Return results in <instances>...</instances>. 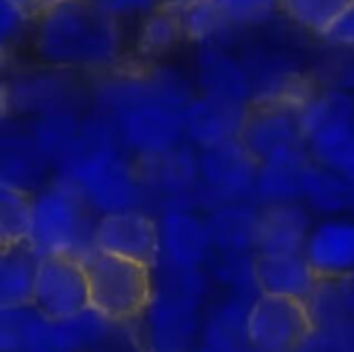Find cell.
Instances as JSON below:
<instances>
[{
  "label": "cell",
  "mask_w": 354,
  "mask_h": 352,
  "mask_svg": "<svg viewBox=\"0 0 354 352\" xmlns=\"http://www.w3.org/2000/svg\"><path fill=\"white\" fill-rule=\"evenodd\" d=\"M33 48L54 68L112 71L122 50L118 17L95 0H50L33 15Z\"/></svg>",
  "instance_id": "1"
},
{
  "label": "cell",
  "mask_w": 354,
  "mask_h": 352,
  "mask_svg": "<svg viewBox=\"0 0 354 352\" xmlns=\"http://www.w3.org/2000/svg\"><path fill=\"white\" fill-rule=\"evenodd\" d=\"M66 183L110 214L129 212L137 197V172L114 149L104 122L83 124L81 137L64 158Z\"/></svg>",
  "instance_id": "2"
},
{
  "label": "cell",
  "mask_w": 354,
  "mask_h": 352,
  "mask_svg": "<svg viewBox=\"0 0 354 352\" xmlns=\"http://www.w3.org/2000/svg\"><path fill=\"white\" fill-rule=\"evenodd\" d=\"M89 278V307L104 322H139L153 305L151 268L95 249L83 255Z\"/></svg>",
  "instance_id": "3"
},
{
  "label": "cell",
  "mask_w": 354,
  "mask_h": 352,
  "mask_svg": "<svg viewBox=\"0 0 354 352\" xmlns=\"http://www.w3.org/2000/svg\"><path fill=\"white\" fill-rule=\"evenodd\" d=\"M315 334L309 301L284 295H261L245 317V336L259 352H299Z\"/></svg>",
  "instance_id": "4"
},
{
  "label": "cell",
  "mask_w": 354,
  "mask_h": 352,
  "mask_svg": "<svg viewBox=\"0 0 354 352\" xmlns=\"http://www.w3.org/2000/svg\"><path fill=\"white\" fill-rule=\"evenodd\" d=\"M33 309L50 324L68 322L91 311L89 278L81 253L54 251L39 255Z\"/></svg>",
  "instance_id": "5"
},
{
  "label": "cell",
  "mask_w": 354,
  "mask_h": 352,
  "mask_svg": "<svg viewBox=\"0 0 354 352\" xmlns=\"http://www.w3.org/2000/svg\"><path fill=\"white\" fill-rule=\"evenodd\" d=\"M239 141L249 149L259 166L282 154L303 149L307 137L301 120V108L282 102H253L247 108Z\"/></svg>",
  "instance_id": "6"
},
{
  "label": "cell",
  "mask_w": 354,
  "mask_h": 352,
  "mask_svg": "<svg viewBox=\"0 0 354 352\" xmlns=\"http://www.w3.org/2000/svg\"><path fill=\"white\" fill-rule=\"evenodd\" d=\"M116 122L124 143L139 151V156L170 151L178 147L180 139L187 135L185 108L156 98L137 104Z\"/></svg>",
  "instance_id": "7"
},
{
  "label": "cell",
  "mask_w": 354,
  "mask_h": 352,
  "mask_svg": "<svg viewBox=\"0 0 354 352\" xmlns=\"http://www.w3.org/2000/svg\"><path fill=\"white\" fill-rule=\"evenodd\" d=\"M83 228V207L79 191L64 183L35 201L31 241L41 255L54 251H75Z\"/></svg>",
  "instance_id": "8"
},
{
  "label": "cell",
  "mask_w": 354,
  "mask_h": 352,
  "mask_svg": "<svg viewBox=\"0 0 354 352\" xmlns=\"http://www.w3.org/2000/svg\"><path fill=\"white\" fill-rule=\"evenodd\" d=\"M95 249L153 268L160 255V232L151 218L137 212L104 216L95 228Z\"/></svg>",
  "instance_id": "9"
},
{
  "label": "cell",
  "mask_w": 354,
  "mask_h": 352,
  "mask_svg": "<svg viewBox=\"0 0 354 352\" xmlns=\"http://www.w3.org/2000/svg\"><path fill=\"white\" fill-rule=\"evenodd\" d=\"M73 73L44 64V68L27 71L4 85V104L15 110L48 114L54 110H68L66 104L73 95Z\"/></svg>",
  "instance_id": "10"
},
{
  "label": "cell",
  "mask_w": 354,
  "mask_h": 352,
  "mask_svg": "<svg viewBox=\"0 0 354 352\" xmlns=\"http://www.w3.org/2000/svg\"><path fill=\"white\" fill-rule=\"evenodd\" d=\"M251 276L263 295H284L309 301L322 280L301 253H259L251 261Z\"/></svg>",
  "instance_id": "11"
},
{
  "label": "cell",
  "mask_w": 354,
  "mask_h": 352,
  "mask_svg": "<svg viewBox=\"0 0 354 352\" xmlns=\"http://www.w3.org/2000/svg\"><path fill=\"white\" fill-rule=\"evenodd\" d=\"M197 77L203 95L249 108L253 104V83L245 62H239L222 48L209 44L197 56Z\"/></svg>",
  "instance_id": "12"
},
{
  "label": "cell",
  "mask_w": 354,
  "mask_h": 352,
  "mask_svg": "<svg viewBox=\"0 0 354 352\" xmlns=\"http://www.w3.org/2000/svg\"><path fill=\"white\" fill-rule=\"evenodd\" d=\"M247 108L222 102L212 95L193 98L185 108L187 135L203 149L241 137Z\"/></svg>",
  "instance_id": "13"
},
{
  "label": "cell",
  "mask_w": 354,
  "mask_h": 352,
  "mask_svg": "<svg viewBox=\"0 0 354 352\" xmlns=\"http://www.w3.org/2000/svg\"><path fill=\"white\" fill-rule=\"evenodd\" d=\"M199 168L205 180L220 193H245L257 185L259 164L249 154V149L239 141H228L216 147L203 149L199 158Z\"/></svg>",
  "instance_id": "14"
},
{
  "label": "cell",
  "mask_w": 354,
  "mask_h": 352,
  "mask_svg": "<svg viewBox=\"0 0 354 352\" xmlns=\"http://www.w3.org/2000/svg\"><path fill=\"white\" fill-rule=\"evenodd\" d=\"M37 247L31 239L4 245L0 266V303L8 309L33 307L35 280H37Z\"/></svg>",
  "instance_id": "15"
},
{
  "label": "cell",
  "mask_w": 354,
  "mask_h": 352,
  "mask_svg": "<svg viewBox=\"0 0 354 352\" xmlns=\"http://www.w3.org/2000/svg\"><path fill=\"white\" fill-rule=\"evenodd\" d=\"M307 259L322 282L348 276L354 272V224L322 226L307 245Z\"/></svg>",
  "instance_id": "16"
},
{
  "label": "cell",
  "mask_w": 354,
  "mask_h": 352,
  "mask_svg": "<svg viewBox=\"0 0 354 352\" xmlns=\"http://www.w3.org/2000/svg\"><path fill=\"white\" fill-rule=\"evenodd\" d=\"M183 39H187V35L178 2L166 0L143 15L137 29L135 48L143 60H160L172 54L183 44Z\"/></svg>",
  "instance_id": "17"
},
{
  "label": "cell",
  "mask_w": 354,
  "mask_h": 352,
  "mask_svg": "<svg viewBox=\"0 0 354 352\" xmlns=\"http://www.w3.org/2000/svg\"><path fill=\"white\" fill-rule=\"evenodd\" d=\"M307 216L288 203L270 205L257 220V237L261 253H301L307 241Z\"/></svg>",
  "instance_id": "18"
},
{
  "label": "cell",
  "mask_w": 354,
  "mask_h": 352,
  "mask_svg": "<svg viewBox=\"0 0 354 352\" xmlns=\"http://www.w3.org/2000/svg\"><path fill=\"white\" fill-rule=\"evenodd\" d=\"M309 168H311V164L305 156V149H295V151L282 154V156L266 162L259 168L257 187L263 197L284 203L286 199L297 197L299 193H305Z\"/></svg>",
  "instance_id": "19"
},
{
  "label": "cell",
  "mask_w": 354,
  "mask_h": 352,
  "mask_svg": "<svg viewBox=\"0 0 354 352\" xmlns=\"http://www.w3.org/2000/svg\"><path fill=\"white\" fill-rule=\"evenodd\" d=\"M137 176L156 183L162 189H185L201 172L199 160L191 151L174 147L156 156H141L139 166L135 168Z\"/></svg>",
  "instance_id": "20"
},
{
  "label": "cell",
  "mask_w": 354,
  "mask_h": 352,
  "mask_svg": "<svg viewBox=\"0 0 354 352\" xmlns=\"http://www.w3.org/2000/svg\"><path fill=\"white\" fill-rule=\"evenodd\" d=\"M35 197L29 189L2 183L0 193V245L31 239L35 218Z\"/></svg>",
  "instance_id": "21"
},
{
  "label": "cell",
  "mask_w": 354,
  "mask_h": 352,
  "mask_svg": "<svg viewBox=\"0 0 354 352\" xmlns=\"http://www.w3.org/2000/svg\"><path fill=\"white\" fill-rule=\"evenodd\" d=\"M83 124L71 110H54L39 114L31 133V141L41 156L66 158L81 137Z\"/></svg>",
  "instance_id": "22"
},
{
  "label": "cell",
  "mask_w": 354,
  "mask_h": 352,
  "mask_svg": "<svg viewBox=\"0 0 354 352\" xmlns=\"http://www.w3.org/2000/svg\"><path fill=\"white\" fill-rule=\"evenodd\" d=\"M178 8L189 41L209 46L232 25L220 0H183Z\"/></svg>",
  "instance_id": "23"
},
{
  "label": "cell",
  "mask_w": 354,
  "mask_h": 352,
  "mask_svg": "<svg viewBox=\"0 0 354 352\" xmlns=\"http://www.w3.org/2000/svg\"><path fill=\"white\" fill-rule=\"evenodd\" d=\"M284 15L309 33L326 37L354 6V0H280Z\"/></svg>",
  "instance_id": "24"
},
{
  "label": "cell",
  "mask_w": 354,
  "mask_h": 352,
  "mask_svg": "<svg viewBox=\"0 0 354 352\" xmlns=\"http://www.w3.org/2000/svg\"><path fill=\"white\" fill-rule=\"evenodd\" d=\"M166 245L178 266H193L201 259L207 234L197 220L185 214H172L166 222Z\"/></svg>",
  "instance_id": "25"
},
{
  "label": "cell",
  "mask_w": 354,
  "mask_h": 352,
  "mask_svg": "<svg viewBox=\"0 0 354 352\" xmlns=\"http://www.w3.org/2000/svg\"><path fill=\"white\" fill-rule=\"evenodd\" d=\"M338 174L340 172H336V170L330 172V170H322V168L311 166L307 172L305 193L326 210L342 207L348 199L353 185L348 180L344 183Z\"/></svg>",
  "instance_id": "26"
},
{
  "label": "cell",
  "mask_w": 354,
  "mask_h": 352,
  "mask_svg": "<svg viewBox=\"0 0 354 352\" xmlns=\"http://www.w3.org/2000/svg\"><path fill=\"white\" fill-rule=\"evenodd\" d=\"M33 12H29L27 8L10 2V0H2L0 6V35H2V46L4 50H8V44L19 39L29 25Z\"/></svg>",
  "instance_id": "27"
},
{
  "label": "cell",
  "mask_w": 354,
  "mask_h": 352,
  "mask_svg": "<svg viewBox=\"0 0 354 352\" xmlns=\"http://www.w3.org/2000/svg\"><path fill=\"white\" fill-rule=\"evenodd\" d=\"M280 0H220L232 23H251L263 19Z\"/></svg>",
  "instance_id": "28"
},
{
  "label": "cell",
  "mask_w": 354,
  "mask_h": 352,
  "mask_svg": "<svg viewBox=\"0 0 354 352\" xmlns=\"http://www.w3.org/2000/svg\"><path fill=\"white\" fill-rule=\"evenodd\" d=\"M95 2L114 17L147 15L151 8H156L160 4V0H95Z\"/></svg>",
  "instance_id": "29"
},
{
  "label": "cell",
  "mask_w": 354,
  "mask_h": 352,
  "mask_svg": "<svg viewBox=\"0 0 354 352\" xmlns=\"http://www.w3.org/2000/svg\"><path fill=\"white\" fill-rule=\"evenodd\" d=\"M326 39H330L340 48L354 50V6L334 25V29L326 35Z\"/></svg>",
  "instance_id": "30"
},
{
  "label": "cell",
  "mask_w": 354,
  "mask_h": 352,
  "mask_svg": "<svg viewBox=\"0 0 354 352\" xmlns=\"http://www.w3.org/2000/svg\"><path fill=\"white\" fill-rule=\"evenodd\" d=\"M10 2H15V4H19V6H23V8H27L29 12H37L41 6H46L50 0H10Z\"/></svg>",
  "instance_id": "31"
},
{
  "label": "cell",
  "mask_w": 354,
  "mask_h": 352,
  "mask_svg": "<svg viewBox=\"0 0 354 352\" xmlns=\"http://www.w3.org/2000/svg\"><path fill=\"white\" fill-rule=\"evenodd\" d=\"M172 2H183V0H172Z\"/></svg>",
  "instance_id": "32"
}]
</instances>
